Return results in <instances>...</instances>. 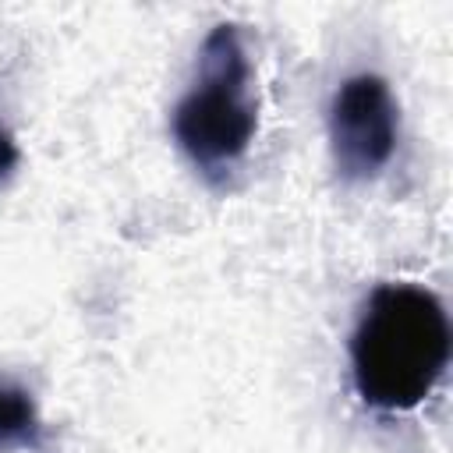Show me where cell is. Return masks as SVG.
I'll return each mask as SVG.
<instances>
[{
  "instance_id": "6da1fadb",
  "label": "cell",
  "mask_w": 453,
  "mask_h": 453,
  "mask_svg": "<svg viewBox=\"0 0 453 453\" xmlns=\"http://www.w3.org/2000/svg\"><path fill=\"white\" fill-rule=\"evenodd\" d=\"M449 315L414 283H379L350 333V379L357 396L386 414L421 407L449 365Z\"/></svg>"
},
{
  "instance_id": "7a4b0ae2",
  "label": "cell",
  "mask_w": 453,
  "mask_h": 453,
  "mask_svg": "<svg viewBox=\"0 0 453 453\" xmlns=\"http://www.w3.org/2000/svg\"><path fill=\"white\" fill-rule=\"evenodd\" d=\"M170 124L180 152L209 184H223L241 166L258 131V103L237 25L219 21L205 35L198 74L177 99Z\"/></svg>"
},
{
  "instance_id": "3957f363",
  "label": "cell",
  "mask_w": 453,
  "mask_h": 453,
  "mask_svg": "<svg viewBox=\"0 0 453 453\" xmlns=\"http://www.w3.org/2000/svg\"><path fill=\"white\" fill-rule=\"evenodd\" d=\"M329 156L343 180H375L400 142V106L382 74L361 71L340 81L329 99Z\"/></svg>"
},
{
  "instance_id": "277c9868",
  "label": "cell",
  "mask_w": 453,
  "mask_h": 453,
  "mask_svg": "<svg viewBox=\"0 0 453 453\" xmlns=\"http://www.w3.org/2000/svg\"><path fill=\"white\" fill-rule=\"evenodd\" d=\"M39 432L42 425L32 393L18 382L0 379V449H35Z\"/></svg>"
},
{
  "instance_id": "5b68a950",
  "label": "cell",
  "mask_w": 453,
  "mask_h": 453,
  "mask_svg": "<svg viewBox=\"0 0 453 453\" xmlns=\"http://www.w3.org/2000/svg\"><path fill=\"white\" fill-rule=\"evenodd\" d=\"M18 159H21L18 142H14V134L0 124V184H7V180H11V173L18 170Z\"/></svg>"
}]
</instances>
